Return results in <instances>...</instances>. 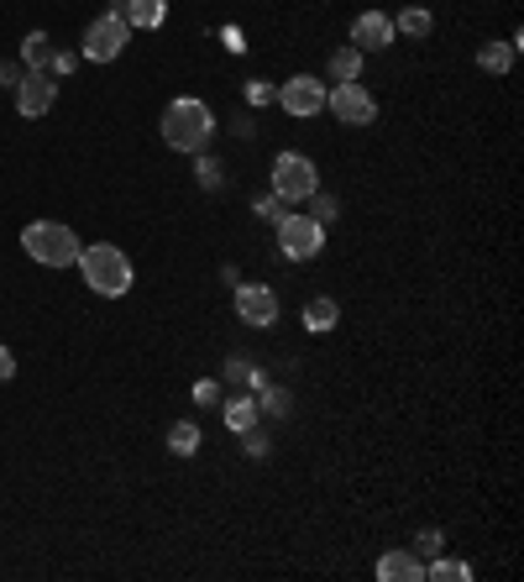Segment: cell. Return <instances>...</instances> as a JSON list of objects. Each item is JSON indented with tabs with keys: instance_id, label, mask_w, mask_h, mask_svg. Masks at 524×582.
Wrapping results in <instances>:
<instances>
[{
	"instance_id": "6da1fadb",
	"label": "cell",
	"mask_w": 524,
	"mask_h": 582,
	"mask_svg": "<svg viewBox=\"0 0 524 582\" xmlns=\"http://www.w3.org/2000/svg\"><path fill=\"white\" fill-rule=\"evenodd\" d=\"M79 278H85L89 294L121 299V294H132V284H137V268H132V258L121 252L116 242H95V247L79 252Z\"/></svg>"
},
{
	"instance_id": "7a4b0ae2",
	"label": "cell",
	"mask_w": 524,
	"mask_h": 582,
	"mask_svg": "<svg viewBox=\"0 0 524 582\" xmlns=\"http://www.w3.org/2000/svg\"><path fill=\"white\" fill-rule=\"evenodd\" d=\"M215 137V111L204 106L200 95H178L163 111V143L174 152H204Z\"/></svg>"
},
{
	"instance_id": "3957f363",
	"label": "cell",
	"mask_w": 524,
	"mask_h": 582,
	"mask_svg": "<svg viewBox=\"0 0 524 582\" xmlns=\"http://www.w3.org/2000/svg\"><path fill=\"white\" fill-rule=\"evenodd\" d=\"M22 247H27L32 262H42V268H74L79 252H85L79 232L63 226V221H32L27 232H22Z\"/></svg>"
},
{
	"instance_id": "277c9868",
	"label": "cell",
	"mask_w": 524,
	"mask_h": 582,
	"mask_svg": "<svg viewBox=\"0 0 524 582\" xmlns=\"http://www.w3.org/2000/svg\"><path fill=\"white\" fill-rule=\"evenodd\" d=\"M267 189H273L284 205H304L315 189H321V169H315V158H304V152H278V158H273V178H267Z\"/></svg>"
},
{
	"instance_id": "5b68a950",
	"label": "cell",
	"mask_w": 524,
	"mask_h": 582,
	"mask_svg": "<svg viewBox=\"0 0 524 582\" xmlns=\"http://www.w3.org/2000/svg\"><path fill=\"white\" fill-rule=\"evenodd\" d=\"M273 232H278V252L289 262H310L325 252V221H315L310 210H284V221Z\"/></svg>"
},
{
	"instance_id": "8992f818",
	"label": "cell",
	"mask_w": 524,
	"mask_h": 582,
	"mask_svg": "<svg viewBox=\"0 0 524 582\" xmlns=\"http://www.w3.org/2000/svg\"><path fill=\"white\" fill-rule=\"evenodd\" d=\"M126 42H132V22L121 16V11H105V16H95L85 27V53L89 63H116L126 53Z\"/></svg>"
},
{
	"instance_id": "52a82bcc",
	"label": "cell",
	"mask_w": 524,
	"mask_h": 582,
	"mask_svg": "<svg viewBox=\"0 0 524 582\" xmlns=\"http://www.w3.org/2000/svg\"><path fill=\"white\" fill-rule=\"evenodd\" d=\"M325 111L341 121V126H373V121H378V100H373V89L357 79V85L325 89Z\"/></svg>"
},
{
	"instance_id": "ba28073f",
	"label": "cell",
	"mask_w": 524,
	"mask_h": 582,
	"mask_svg": "<svg viewBox=\"0 0 524 582\" xmlns=\"http://www.w3.org/2000/svg\"><path fill=\"white\" fill-rule=\"evenodd\" d=\"M11 100H16V116H27V121L48 116V111H53V100H59V79H53L48 69H27V74H22V85L11 89Z\"/></svg>"
},
{
	"instance_id": "9c48e42d",
	"label": "cell",
	"mask_w": 524,
	"mask_h": 582,
	"mask_svg": "<svg viewBox=\"0 0 524 582\" xmlns=\"http://www.w3.org/2000/svg\"><path fill=\"white\" fill-rule=\"evenodd\" d=\"M278 106H284L294 121L321 116L325 111V79L321 74H294V79H284V85H278Z\"/></svg>"
},
{
	"instance_id": "30bf717a",
	"label": "cell",
	"mask_w": 524,
	"mask_h": 582,
	"mask_svg": "<svg viewBox=\"0 0 524 582\" xmlns=\"http://www.w3.org/2000/svg\"><path fill=\"white\" fill-rule=\"evenodd\" d=\"M232 310H236V321H241V325H258V331H267V325L278 321V294L267 289V284H236Z\"/></svg>"
},
{
	"instance_id": "8fae6325",
	"label": "cell",
	"mask_w": 524,
	"mask_h": 582,
	"mask_svg": "<svg viewBox=\"0 0 524 582\" xmlns=\"http://www.w3.org/2000/svg\"><path fill=\"white\" fill-rule=\"evenodd\" d=\"M394 16L388 11H362L357 22H351V48H362V53H383V48H394Z\"/></svg>"
},
{
	"instance_id": "7c38bea8",
	"label": "cell",
	"mask_w": 524,
	"mask_h": 582,
	"mask_svg": "<svg viewBox=\"0 0 524 582\" xmlns=\"http://www.w3.org/2000/svg\"><path fill=\"white\" fill-rule=\"evenodd\" d=\"M378 582H425V561L399 546V552H383L378 556Z\"/></svg>"
},
{
	"instance_id": "4fadbf2b",
	"label": "cell",
	"mask_w": 524,
	"mask_h": 582,
	"mask_svg": "<svg viewBox=\"0 0 524 582\" xmlns=\"http://www.w3.org/2000/svg\"><path fill=\"white\" fill-rule=\"evenodd\" d=\"M221 414H226V431L241 436V431H252L262 414H258V394H232V399H221Z\"/></svg>"
},
{
	"instance_id": "5bb4252c",
	"label": "cell",
	"mask_w": 524,
	"mask_h": 582,
	"mask_svg": "<svg viewBox=\"0 0 524 582\" xmlns=\"http://www.w3.org/2000/svg\"><path fill=\"white\" fill-rule=\"evenodd\" d=\"M362 63H367V53L347 42V48H336V53H330L325 74H330V85H357V79H362Z\"/></svg>"
},
{
	"instance_id": "9a60e30c",
	"label": "cell",
	"mask_w": 524,
	"mask_h": 582,
	"mask_svg": "<svg viewBox=\"0 0 524 582\" xmlns=\"http://www.w3.org/2000/svg\"><path fill=\"white\" fill-rule=\"evenodd\" d=\"M252 394H258V414H262V420H289L294 394L284 388V383H267V379H262Z\"/></svg>"
},
{
	"instance_id": "2e32d148",
	"label": "cell",
	"mask_w": 524,
	"mask_h": 582,
	"mask_svg": "<svg viewBox=\"0 0 524 582\" xmlns=\"http://www.w3.org/2000/svg\"><path fill=\"white\" fill-rule=\"evenodd\" d=\"M336 321H341V305H336L330 294H315V299L304 305V331H310V336H325V331H336Z\"/></svg>"
},
{
	"instance_id": "e0dca14e",
	"label": "cell",
	"mask_w": 524,
	"mask_h": 582,
	"mask_svg": "<svg viewBox=\"0 0 524 582\" xmlns=\"http://www.w3.org/2000/svg\"><path fill=\"white\" fill-rule=\"evenodd\" d=\"M132 27L142 32H158L163 22H169V0H126V11H121Z\"/></svg>"
},
{
	"instance_id": "ac0fdd59",
	"label": "cell",
	"mask_w": 524,
	"mask_h": 582,
	"mask_svg": "<svg viewBox=\"0 0 524 582\" xmlns=\"http://www.w3.org/2000/svg\"><path fill=\"white\" fill-rule=\"evenodd\" d=\"M200 446H204L200 420H178L174 431H169V451H174V457H200Z\"/></svg>"
},
{
	"instance_id": "d6986e66",
	"label": "cell",
	"mask_w": 524,
	"mask_h": 582,
	"mask_svg": "<svg viewBox=\"0 0 524 582\" xmlns=\"http://www.w3.org/2000/svg\"><path fill=\"white\" fill-rule=\"evenodd\" d=\"M53 63V37L48 32H27L22 37V69H48Z\"/></svg>"
},
{
	"instance_id": "ffe728a7",
	"label": "cell",
	"mask_w": 524,
	"mask_h": 582,
	"mask_svg": "<svg viewBox=\"0 0 524 582\" xmlns=\"http://www.w3.org/2000/svg\"><path fill=\"white\" fill-rule=\"evenodd\" d=\"M394 32H404V37H431V32H436V16H431L425 5H404V11L394 16Z\"/></svg>"
},
{
	"instance_id": "44dd1931",
	"label": "cell",
	"mask_w": 524,
	"mask_h": 582,
	"mask_svg": "<svg viewBox=\"0 0 524 582\" xmlns=\"http://www.w3.org/2000/svg\"><path fill=\"white\" fill-rule=\"evenodd\" d=\"M425 578L431 582H472V567L466 561H457V556H431V567H425Z\"/></svg>"
},
{
	"instance_id": "7402d4cb",
	"label": "cell",
	"mask_w": 524,
	"mask_h": 582,
	"mask_svg": "<svg viewBox=\"0 0 524 582\" xmlns=\"http://www.w3.org/2000/svg\"><path fill=\"white\" fill-rule=\"evenodd\" d=\"M477 69H483V74H509V69H514V48H509V42H483V48H477Z\"/></svg>"
},
{
	"instance_id": "603a6c76",
	"label": "cell",
	"mask_w": 524,
	"mask_h": 582,
	"mask_svg": "<svg viewBox=\"0 0 524 582\" xmlns=\"http://www.w3.org/2000/svg\"><path fill=\"white\" fill-rule=\"evenodd\" d=\"M195 158H200V163H195V178H200V189H210V195H215V189L226 184V174H221L226 163H221V158H210V152H195Z\"/></svg>"
},
{
	"instance_id": "cb8c5ba5",
	"label": "cell",
	"mask_w": 524,
	"mask_h": 582,
	"mask_svg": "<svg viewBox=\"0 0 524 582\" xmlns=\"http://www.w3.org/2000/svg\"><path fill=\"white\" fill-rule=\"evenodd\" d=\"M226 383H247V388H258L262 368L252 362V357H226Z\"/></svg>"
},
{
	"instance_id": "d4e9b609",
	"label": "cell",
	"mask_w": 524,
	"mask_h": 582,
	"mask_svg": "<svg viewBox=\"0 0 524 582\" xmlns=\"http://www.w3.org/2000/svg\"><path fill=\"white\" fill-rule=\"evenodd\" d=\"M409 552L420 556V561H431V556L446 552V535H440V524H425V530L414 535V546H409Z\"/></svg>"
},
{
	"instance_id": "484cf974",
	"label": "cell",
	"mask_w": 524,
	"mask_h": 582,
	"mask_svg": "<svg viewBox=\"0 0 524 582\" xmlns=\"http://www.w3.org/2000/svg\"><path fill=\"white\" fill-rule=\"evenodd\" d=\"M252 215H258V221H267V226H278V221H284V200L267 189V195H258V200H252Z\"/></svg>"
},
{
	"instance_id": "4316f807",
	"label": "cell",
	"mask_w": 524,
	"mask_h": 582,
	"mask_svg": "<svg viewBox=\"0 0 524 582\" xmlns=\"http://www.w3.org/2000/svg\"><path fill=\"white\" fill-rule=\"evenodd\" d=\"M241 446H247V457H267V451H273V436H267V431H262V420L258 425H252V431H241Z\"/></svg>"
},
{
	"instance_id": "83f0119b",
	"label": "cell",
	"mask_w": 524,
	"mask_h": 582,
	"mask_svg": "<svg viewBox=\"0 0 524 582\" xmlns=\"http://www.w3.org/2000/svg\"><path fill=\"white\" fill-rule=\"evenodd\" d=\"M310 215H315V221H325V226H330V221H336V215H341V200H336V195H321V189H315V195H310Z\"/></svg>"
},
{
	"instance_id": "f1b7e54d",
	"label": "cell",
	"mask_w": 524,
	"mask_h": 582,
	"mask_svg": "<svg viewBox=\"0 0 524 582\" xmlns=\"http://www.w3.org/2000/svg\"><path fill=\"white\" fill-rule=\"evenodd\" d=\"M189 399H195V405H200V409L221 405V383H215V379H200V383H195V388H189Z\"/></svg>"
},
{
	"instance_id": "f546056e",
	"label": "cell",
	"mask_w": 524,
	"mask_h": 582,
	"mask_svg": "<svg viewBox=\"0 0 524 582\" xmlns=\"http://www.w3.org/2000/svg\"><path fill=\"white\" fill-rule=\"evenodd\" d=\"M247 100H252V106H278V85H267V79H252V85H247Z\"/></svg>"
},
{
	"instance_id": "4dcf8cb0",
	"label": "cell",
	"mask_w": 524,
	"mask_h": 582,
	"mask_svg": "<svg viewBox=\"0 0 524 582\" xmlns=\"http://www.w3.org/2000/svg\"><path fill=\"white\" fill-rule=\"evenodd\" d=\"M22 74H27V69H22V59H0V89H16V85H22Z\"/></svg>"
},
{
	"instance_id": "1f68e13d",
	"label": "cell",
	"mask_w": 524,
	"mask_h": 582,
	"mask_svg": "<svg viewBox=\"0 0 524 582\" xmlns=\"http://www.w3.org/2000/svg\"><path fill=\"white\" fill-rule=\"evenodd\" d=\"M74 53H63V48H53V63H48V74H53V79H63V74H74Z\"/></svg>"
},
{
	"instance_id": "d6a6232c",
	"label": "cell",
	"mask_w": 524,
	"mask_h": 582,
	"mask_svg": "<svg viewBox=\"0 0 524 582\" xmlns=\"http://www.w3.org/2000/svg\"><path fill=\"white\" fill-rule=\"evenodd\" d=\"M11 379H16V351L0 347V383H11Z\"/></svg>"
},
{
	"instance_id": "836d02e7",
	"label": "cell",
	"mask_w": 524,
	"mask_h": 582,
	"mask_svg": "<svg viewBox=\"0 0 524 582\" xmlns=\"http://www.w3.org/2000/svg\"><path fill=\"white\" fill-rule=\"evenodd\" d=\"M221 42H226L232 53H247V37H241V27H226V32H221Z\"/></svg>"
}]
</instances>
